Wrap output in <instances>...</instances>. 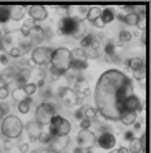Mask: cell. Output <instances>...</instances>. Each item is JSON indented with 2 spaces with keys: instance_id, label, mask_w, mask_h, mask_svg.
Listing matches in <instances>:
<instances>
[{
  "instance_id": "obj_1",
  "label": "cell",
  "mask_w": 151,
  "mask_h": 153,
  "mask_svg": "<svg viewBox=\"0 0 151 153\" xmlns=\"http://www.w3.org/2000/svg\"><path fill=\"white\" fill-rule=\"evenodd\" d=\"M133 93V80L116 68L106 70L95 88L96 110L105 120H120L125 100Z\"/></svg>"
},
{
  "instance_id": "obj_2",
  "label": "cell",
  "mask_w": 151,
  "mask_h": 153,
  "mask_svg": "<svg viewBox=\"0 0 151 153\" xmlns=\"http://www.w3.org/2000/svg\"><path fill=\"white\" fill-rule=\"evenodd\" d=\"M72 50H68L67 47H58L53 50L52 60H50V80L57 82L63 75L70 72V65H72Z\"/></svg>"
},
{
  "instance_id": "obj_3",
  "label": "cell",
  "mask_w": 151,
  "mask_h": 153,
  "mask_svg": "<svg viewBox=\"0 0 151 153\" xmlns=\"http://www.w3.org/2000/svg\"><path fill=\"white\" fill-rule=\"evenodd\" d=\"M58 33L63 35V37H72L75 40H81L88 32L85 22L80 17L68 15V17H61L60 22H58Z\"/></svg>"
},
{
  "instance_id": "obj_4",
  "label": "cell",
  "mask_w": 151,
  "mask_h": 153,
  "mask_svg": "<svg viewBox=\"0 0 151 153\" xmlns=\"http://www.w3.org/2000/svg\"><path fill=\"white\" fill-rule=\"evenodd\" d=\"M2 135L5 138H19L20 133L23 130V123L19 117H13V115H7L4 120H2Z\"/></svg>"
},
{
  "instance_id": "obj_5",
  "label": "cell",
  "mask_w": 151,
  "mask_h": 153,
  "mask_svg": "<svg viewBox=\"0 0 151 153\" xmlns=\"http://www.w3.org/2000/svg\"><path fill=\"white\" fill-rule=\"evenodd\" d=\"M58 115V108L55 103H52V102H43V103H40L37 107V110H35V122L40 123L42 126L48 125L50 122H52L53 117H57Z\"/></svg>"
},
{
  "instance_id": "obj_6",
  "label": "cell",
  "mask_w": 151,
  "mask_h": 153,
  "mask_svg": "<svg viewBox=\"0 0 151 153\" xmlns=\"http://www.w3.org/2000/svg\"><path fill=\"white\" fill-rule=\"evenodd\" d=\"M48 133L52 137H68V133L72 131V123L68 122L67 118L57 115V117H53L52 122L48 123Z\"/></svg>"
},
{
  "instance_id": "obj_7",
  "label": "cell",
  "mask_w": 151,
  "mask_h": 153,
  "mask_svg": "<svg viewBox=\"0 0 151 153\" xmlns=\"http://www.w3.org/2000/svg\"><path fill=\"white\" fill-rule=\"evenodd\" d=\"M52 48H47V47H35L32 50V62L33 65L37 67H47L50 65V60H52Z\"/></svg>"
},
{
  "instance_id": "obj_8",
  "label": "cell",
  "mask_w": 151,
  "mask_h": 153,
  "mask_svg": "<svg viewBox=\"0 0 151 153\" xmlns=\"http://www.w3.org/2000/svg\"><path fill=\"white\" fill-rule=\"evenodd\" d=\"M76 143H78L80 148L91 150L96 145V135L91 133L90 130H80L78 135H76Z\"/></svg>"
},
{
  "instance_id": "obj_9",
  "label": "cell",
  "mask_w": 151,
  "mask_h": 153,
  "mask_svg": "<svg viewBox=\"0 0 151 153\" xmlns=\"http://www.w3.org/2000/svg\"><path fill=\"white\" fill-rule=\"evenodd\" d=\"M70 143L68 137H53L52 142L47 145V152L48 153H61Z\"/></svg>"
},
{
  "instance_id": "obj_10",
  "label": "cell",
  "mask_w": 151,
  "mask_h": 153,
  "mask_svg": "<svg viewBox=\"0 0 151 153\" xmlns=\"http://www.w3.org/2000/svg\"><path fill=\"white\" fill-rule=\"evenodd\" d=\"M96 145L103 150H113V146L116 145V138L111 131H101L96 137Z\"/></svg>"
},
{
  "instance_id": "obj_11",
  "label": "cell",
  "mask_w": 151,
  "mask_h": 153,
  "mask_svg": "<svg viewBox=\"0 0 151 153\" xmlns=\"http://www.w3.org/2000/svg\"><path fill=\"white\" fill-rule=\"evenodd\" d=\"M141 110H143V103H141L140 97H136L135 93H131V95L125 100V103H123L121 115L125 113V111H135V113H138V111H141Z\"/></svg>"
},
{
  "instance_id": "obj_12",
  "label": "cell",
  "mask_w": 151,
  "mask_h": 153,
  "mask_svg": "<svg viewBox=\"0 0 151 153\" xmlns=\"http://www.w3.org/2000/svg\"><path fill=\"white\" fill-rule=\"evenodd\" d=\"M60 102L63 107L70 108V107H75L76 103L80 102V97L73 92L72 88H63L60 92Z\"/></svg>"
},
{
  "instance_id": "obj_13",
  "label": "cell",
  "mask_w": 151,
  "mask_h": 153,
  "mask_svg": "<svg viewBox=\"0 0 151 153\" xmlns=\"http://www.w3.org/2000/svg\"><path fill=\"white\" fill-rule=\"evenodd\" d=\"M72 90L78 97H87V95H90V83H88V80H85V78L78 76V78L73 82V88H72Z\"/></svg>"
},
{
  "instance_id": "obj_14",
  "label": "cell",
  "mask_w": 151,
  "mask_h": 153,
  "mask_svg": "<svg viewBox=\"0 0 151 153\" xmlns=\"http://www.w3.org/2000/svg\"><path fill=\"white\" fill-rule=\"evenodd\" d=\"M28 15H30V19L37 23V22H42V20H47L48 12H47V8L42 7V5H33V7L28 8Z\"/></svg>"
},
{
  "instance_id": "obj_15",
  "label": "cell",
  "mask_w": 151,
  "mask_h": 153,
  "mask_svg": "<svg viewBox=\"0 0 151 153\" xmlns=\"http://www.w3.org/2000/svg\"><path fill=\"white\" fill-rule=\"evenodd\" d=\"M27 38H28L35 47H40V43L45 40V30H43L40 25H35V27L30 30V33H28V37H27Z\"/></svg>"
},
{
  "instance_id": "obj_16",
  "label": "cell",
  "mask_w": 151,
  "mask_h": 153,
  "mask_svg": "<svg viewBox=\"0 0 151 153\" xmlns=\"http://www.w3.org/2000/svg\"><path fill=\"white\" fill-rule=\"evenodd\" d=\"M42 125L40 123H37L33 120V122H28L27 123V133H28V138L30 140H33V142H38V138H40V135H42Z\"/></svg>"
},
{
  "instance_id": "obj_17",
  "label": "cell",
  "mask_w": 151,
  "mask_h": 153,
  "mask_svg": "<svg viewBox=\"0 0 151 153\" xmlns=\"http://www.w3.org/2000/svg\"><path fill=\"white\" fill-rule=\"evenodd\" d=\"M100 48H101V43H100V40L96 37H95V40L91 42L90 47H87L85 48V55H87V58H98L100 57Z\"/></svg>"
},
{
  "instance_id": "obj_18",
  "label": "cell",
  "mask_w": 151,
  "mask_h": 153,
  "mask_svg": "<svg viewBox=\"0 0 151 153\" xmlns=\"http://www.w3.org/2000/svg\"><path fill=\"white\" fill-rule=\"evenodd\" d=\"M30 76H32V68H19V72H17V78H15V82L20 85V87H23V85L28 83Z\"/></svg>"
},
{
  "instance_id": "obj_19",
  "label": "cell",
  "mask_w": 151,
  "mask_h": 153,
  "mask_svg": "<svg viewBox=\"0 0 151 153\" xmlns=\"http://www.w3.org/2000/svg\"><path fill=\"white\" fill-rule=\"evenodd\" d=\"M17 72H19V70L13 68V67H7V68L4 70V72L0 73V78H2L4 85H8L10 82L15 80V78H17Z\"/></svg>"
},
{
  "instance_id": "obj_20",
  "label": "cell",
  "mask_w": 151,
  "mask_h": 153,
  "mask_svg": "<svg viewBox=\"0 0 151 153\" xmlns=\"http://www.w3.org/2000/svg\"><path fill=\"white\" fill-rule=\"evenodd\" d=\"M23 15H25V7H22V5H13L10 10V19L13 20V22H17V20H22Z\"/></svg>"
},
{
  "instance_id": "obj_21",
  "label": "cell",
  "mask_w": 151,
  "mask_h": 153,
  "mask_svg": "<svg viewBox=\"0 0 151 153\" xmlns=\"http://www.w3.org/2000/svg\"><path fill=\"white\" fill-rule=\"evenodd\" d=\"M136 27L140 28V30L146 32V27H148V13L146 10H141L140 13H138V20H136Z\"/></svg>"
},
{
  "instance_id": "obj_22",
  "label": "cell",
  "mask_w": 151,
  "mask_h": 153,
  "mask_svg": "<svg viewBox=\"0 0 151 153\" xmlns=\"http://www.w3.org/2000/svg\"><path fill=\"white\" fill-rule=\"evenodd\" d=\"M144 65V60L141 57H131V58H128V62H126V67H128L130 70H138V68H141V67Z\"/></svg>"
},
{
  "instance_id": "obj_23",
  "label": "cell",
  "mask_w": 151,
  "mask_h": 153,
  "mask_svg": "<svg viewBox=\"0 0 151 153\" xmlns=\"http://www.w3.org/2000/svg\"><path fill=\"white\" fill-rule=\"evenodd\" d=\"M118 20H120V22H123V23H126V25H136L138 13L133 10V12H130L128 15H118Z\"/></svg>"
},
{
  "instance_id": "obj_24",
  "label": "cell",
  "mask_w": 151,
  "mask_h": 153,
  "mask_svg": "<svg viewBox=\"0 0 151 153\" xmlns=\"http://www.w3.org/2000/svg\"><path fill=\"white\" fill-rule=\"evenodd\" d=\"M32 103H33L32 97H27V98H23L22 102H19V103H17L19 111H20V113H28V111H30V108H32Z\"/></svg>"
},
{
  "instance_id": "obj_25",
  "label": "cell",
  "mask_w": 151,
  "mask_h": 153,
  "mask_svg": "<svg viewBox=\"0 0 151 153\" xmlns=\"http://www.w3.org/2000/svg\"><path fill=\"white\" fill-rule=\"evenodd\" d=\"M136 117H138V113H135V111H125L120 117V122L123 125H133L136 122Z\"/></svg>"
},
{
  "instance_id": "obj_26",
  "label": "cell",
  "mask_w": 151,
  "mask_h": 153,
  "mask_svg": "<svg viewBox=\"0 0 151 153\" xmlns=\"http://www.w3.org/2000/svg\"><path fill=\"white\" fill-rule=\"evenodd\" d=\"M87 68H88V62H87V58H80V60L73 58V60H72L70 70H87Z\"/></svg>"
},
{
  "instance_id": "obj_27",
  "label": "cell",
  "mask_w": 151,
  "mask_h": 153,
  "mask_svg": "<svg viewBox=\"0 0 151 153\" xmlns=\"http://www.w3.org/2000/svg\"><path fill=\"white\" fill-rule=\"evenodd\" d=\"M10 5H0V23H7L10 19Z\"/></svg>"
},
{
  "instance_id": "obj_28",
  "label": "cell",
  "mask_w": 151,
  "mask_h": 153,
  "mask_svg": "<svg viewBox=\"0 0 151 153\" xmlns=\"http://www.w3.org/2000/svg\"><path fill=\"white\" fill-rule=\"evenodd\" d=\"M100 17H101V8L100 7H90V10H88V13H87V20L95 22V20L100 19Z\"/></svg>"
},
{
  "instance_id": "obj_29",
  "label": "cell",
  "mask_w": 151,
  "mask_h": 153,
  "mask_svg": "<svg viewBox=\"0 0 151 153\" xmlns=\"http://www.w3.org/2000/svg\"><path fill=\"white\" fill-rule=\"evenodd\" d=\"M128 150H130V153H143V148H141L140 138H133L131 142H130Z\"/></svg>"
},
{
  "instance_id": "obj_30",
  "label": "cell",
  "mask_w": 151,
  "mask_h": 153,
  "mask_svg": "<svg viewBox=\"0 0 151 153\" xmlns=\"http://www.w3.org/2000/svg\"><path fill=\"white\" fill-rule=\"evenodd\" d=\"M100 19L105 22V25L106 23H110V22H113V19H115V12L111 10V8H103L101 10V17Z\"/></svg>"
},
{
  "instance_id": "obj_31",
  "label": "cell",
  "mask_w": 151,
  "mask_h": 153,
  "mask_svg": "<svg viewBox=\"0 0 151 153\" xmlns=\"http://www.w3.org/2000/svg\"><path fill=\"white\" fill-rule=\"evenodd\" d=\"M133 40V33L128 30H120L118 33V43H128Z\"/></svg>"
},
{
  "instance_id": "obj_32",
  "label": "cell",
  "mask_w": 151,
  "mask_h": 153,
  "mask_svg": "<svg viewBox=\"0 0 151 153\" xmlns=\"http://www.w3.org/2000/svg\"><path fill=\"white\" fill-rule=\"evenodd\" d=\"M96 115H98V110H96V108H93V107H85V108H83V117H85V118L95 122Z\"/></svg>"
},
{
  "instance_id": "obj_33",
  "label": "cell",
  "mask_w": 151,
  "mask_h": 153,
  "mask_svg": "<svg viewBox=\"0 0 151 153\" xmlns=\"http://www.w3.org/2000/svg\"><path fill=\"white\" fill-rule=\"evenodd\" d=\"M133 78L143 82L144 78H146V65H143L141 68H138V70H133Z\"/></svg>"
},
{
  "instance_id": "obj_34",
  "label": "cell",
  "mask_w": 151,
  "mask_h": 153,
  "mask_svg": "<svg viewBox=\"0 0 151 153\" xmlns=\"http://www.w3.org/2000/svg\"><path fill=\"white\" fill-rule=\"evenodd\" d=\"M93 40H95L93 33H87L83 38H81V40H80V48H83V50H85L87 47L91 45V42H93Z\"/></svg>"
},
{
  "instance_id": "obj_35",
  "label": "cell",
  "mask_w": 151,
  "mask_h": 153,
  "mask_svg": "<svg viewBox=\"0 0 151 153\" xmlns=\"http://www.w3.org/2000/svg\"><path fill=\"white\" fill-rule=\"evenodd\" d=\"M37 88H38V87H37V83H30V82H28L27 85H23V87H22V90L25 92V95H27V97H32L35 92H37Z\"/></svg>"
},
{
  "instance_id": "obj_36",
  "label": "cell",
  "mask_w": 151,
  "mask_h": 153,
  "mask_svg": "<svg viewBox=\"0 0 151 153\" xmlns=\"http://www.w3.org/2000/svg\"><path fill=\"white\" fill-rule=\"evenodd\" d=\"M12 97H13V100H17V102H22L23 98H27L25 92L22 90V87H17L13 92H12Z\"/></svg>"
},
{
  "instance_id": "obj_37",
  "label": "cell",
  "mask_w": 151,
  "mask_h": 153,
  "mask_svg": "<svg viewBox=\"0 0 151 153\" xmlns=\"http://www.w3.org/2000/svg\"><path fill=\"white\" fill-rule=\"evenodd\" d=\"M32 48H33V43H32L28 38H27V40H23V42H20V50H22V55L23 53H28Z\"/></svg>"
},
{
  "instance_id": "obj_38",
  "label": "cell",
  "mask_w": 151,
  "mask_h": 153,
  "mask_svg": "<svg viewBox=\"0 0 151 153\" xmlns=\"http://www.w3.org/2000/svg\"><path fill=\"white\" fill-rule=\"evenodd\" d=\"M8 57L10 58H20L22 57V50H20V47H10V50H8Z\"/></svg>"
},
{
  "instance_id": "obj_39",
  "label": "cell",
  "mask_w": 151,
  "mask_h": 153,
  "mask_svg": "<svg viewBox=\"0 0 151 153\" xmlns=\"http://www.w3.org/2000/svg\"><path fill=\"white\" fill-rule=\"evenodd\" d=\"M72 58H76V60H80V58H87V55H85V50L83 48H75L72 52Z\"/></svg>"
},
{
  "instance_id": "obj_40",
  "label": "cell",
  "mask_w": 151,
  "mask_h": 153,
  "mask_svg": "<svg viewBox=\"0 0 151 153\" xmlns=\"http://www.w3.org/2000/svg\"><path fill=\"white\" fill-rule=\"evenodd\" d=\"M8 110H10V107H8L7 103H0V120H4L5 117H7Z\"/></svg>"
},
{
  "instance_id": "obj_41",
  "label": "cell",
  "mask_w": 151,
  "mask_h": 153,
  "mask_svg": "<svg viewBox=\"0 0 151 153\" xmlns=\"http://www.w3.org/2000/svg\"><path fill=\"white\" fill-rule=\"evenodd\" d=\"M52 135L50 133H43L42 131V135H40V138H38V142H42V143H45V145H48L50 142H52Z\"/></svg>"
},
{
  "instance_id": "obj_42",
  "label": "cell",
  "mask_w": 151,
  "mask_h": 153,
  "mask_svg": "<svg viewBox=\"0 0 151 153\" xmlns=\"http://www.w3.org/2000/svg\"><path fill=\"white\" fill-rule=\"evenodd\" d=\"M91 120H88V118H83V120H80V126H81V130H88L91 126Z\"/></svg>"
},
{
  "instance_id": "obj_43",
  "label": "cell",
  "mask_w": 151,
  "mask_h": 153,
  "mask_svg": "<svg viewBox=\"0 0 151 153\" xmlns=\"http://www.w3.org/2000/svg\"><path fill=\"white\" fill-rule=\"evenodd\" d=\"M8 88H7V85H2V87H0V100H5L8 97Z\"/></svg>"
},
{
  "instance_id": "obj_44",
  "label": "cell",
  "mask_w": 151,
  "mask_h": 153,
  "mask_svg": "<svg viewBox=\"0 0 151 153\" xmlns=\"http://www.w3.org/2000/svg\"><path fill=\"white\" fill-rule=\"evenodd\" d=\"M91 25H93V27H96V28H103V27H105V22H103L101 19H96L95 22H91Z\"/></svg>"
},
{
  "instance_id": "obj_45",
  "label": "cell",
  "mask_w": 151,
  "mask_h": 153,
  "mask_svg": "<svg viewBox=\"0 0 151 153\" xmlns=\"http://www.w3.org/2000/svg\"><path fill=\"white\" fill-rule=\"evenodd\" d=\"M0 62H2L4 65H7L8 62H10V57H8V53H4V52H2V53H0Z\"/></svg>"
},
{
  "instance_id": "obj_46",
  "label": "cell",
  "mask_w": 151,
  "mask_h": 153,
  "mask_svg": "<svg viewBox=\"0 0 151 153\" xmlns=\"http://www.w3.org/2000/svg\"><path fill=\"white\" fill-rule=\"evenodd\" d=\"M35 25H37V23H35V22H33V20H32V19L25 20V23H23V27H27V28H33Z\"/></svg>"
},
{
  "instance_id": "obj_47",
  "label": "cell",
  "mask_w": 151,
  "mask_h": 153,
  "mask_svg": "<svg viewBox=\"0 0 151 153\" xmlns=\"http://www.w3.org/2000/svg\"><path fill=\"white\" fill-rule=\"evenodd\" d=\"M88 10H90V7H78V13H80V15H87Z\"/></svg>"
},
{
  "instance_id": "obj_48",
  "label": "cell",
  "mask_w": 151,
  "mask_h": 153,
  "mask_svg": "<svg viewBox=\"0 0 151 153\" xmlns=\"http://www.w3.org/2000/svg\"><path fill=\"white\" fill-rule=\"evenodd\" d=\"M19 148H20V152H22V153H27L30 146H28V143H22V145H20Z\"/></svg>"
},
{
  "instance_id": "obj_49",
  "label": "cell",
  "mask_w": 151,
  "mask_h": 153,
  "mask_svg": "<svg viewBox=\"0 0 151 153\" xmlns=\"http://www.w3.org/2000/svg\"><path fill=\"white\" fill-rule=\"evenodd\" d=\"M75 117H76L78 120H83V118H85V117H83V110H78V111H75Z\"/></svg>"
},
{
  "instance_id": "obj_50",
  "label": "cell",
  "mask_w": 151,
  "mask_h": 153,
  "mask_svg": "<svg viewBox=\"0 0 151 153\" xmlns=\"http://www.w3.org/2000/svg\"><path fill=\"white\" fill-rule=\"evenodd\" d=\"M87 152H90V150H85V148H80V146H76L75 150H73V153H87Z\"/></svg>"
},
{
  "instance_id": "obj_51",
  "label": "cell",
  "mask_w": 151,
  "mask_h": 153,
  "mask_svg": "<svg viewBox=\"0 0 151 153\" xmlns=\"http://www.w3.org/2000/svg\"><path fill=\"white\" fill-rule=\"evenodd\" d=\"M116 153H130V150L126 148V146H121V148L116 150Z\"/></svg>"
},
{
  "instance_id": "obj_52",
  "label": "cell",
  "mask_w": 151,
  "mask_h": 153,
  "mask_svg": "<svg viewBox=\"0 0 151 153\" xmlns=\"http://www.w3.org/2000/svg\"><path fill=\"white\" fill-rule=\"evenodd\" d=\"M133 128H135V130H141V123L140 122H135V123H133Z\"/></svg>"
},
{
  "instance_id": "obj_53",
  "label": "cell",
  "mask_w": 151,
  "mask_h": 153,
  "mask_svg": "<svg viewBox=\"0 0 151 153\" xmlns=\"http://www.w3.org/2000/svg\"><path fill=\"white\" fill-rule=\"evenodd\" d=\"M125 137H126V138H128L130 142H131L133 138H135V135H133V133H131V131H128V133H126V135H125Z\"/></svg>"
},
{
  "instance_id": "obj_54",
  "label": "cell",
  "mask_w": 151,
  "mask_h": 153,
  "mask_svg": "<svg viewBox=\"0 0 151 153\" xmlns=\"http://www.w3.org/2000/svg\"><path fill=\"white\" fill-rule=\"evenodd\" d=\"M33 153H48V152H45V150H37V152H33Z\"/></svg>"
},
{
  "instance_id": "obj_55",
  "label": "cell",
  "mask_w": 151,
  "mask_h": 153,
  "mask_svg": "<svg viewBox=\"0 0 151 153\" xmlns=\"http://www.w3.org/2000/svg\"><path fill=\"white\" fill-rule=\"evenodd\" d=\"M4 52V45H2V40H0V53Z\"/></svg>"
},
{
  "instance_id": "obj_56",
  "label": "cell",
  "mask_w": 151,
  "mask_h": 153,
  "mask_svg": "<svg viewBox=\"0 0 151 153\" xmlns=\"http://www.w3.org/2000/svg\"><path fill=\"white\" fill-rule=\"evenodd\" d=\"M2 38H4V32L0 30V40H2Z\"/></svg>"
},
{
  "instance_id": "obj_57",
  "label": "cell",
  "mask_w": 151,
  "mask_h": 153,
  "mask_svg": "<svg viewBox=\"0 0 151 153\" xmlns=\"http://www.w3.org/2000/svg\"><path fill=\"white\" fill-rule=\"evenodd\" d=\"M110 153H116V150H111V152H110Z\"/></svg>"
},
{
  "instance_id": "obj_58",
  "label": "cell",
  "mask_w": 151,
  "mask_h": 153,
  "mask_svg": "<svg viewBox=\"0 0 151 153\" xmlns=\"http://www.w3.org/2000/svg\"><path fill=\"white\" fill-rule=\"evenodd\" d=\"M87 153H91V152H87Z\"/></svg>"
}]
</instances>
